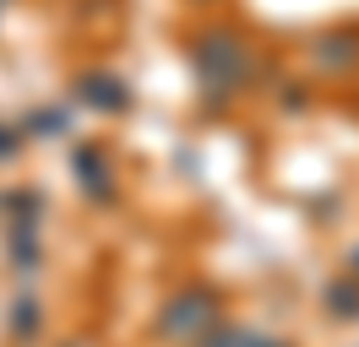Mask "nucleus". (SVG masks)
<instances>
[{
  "instance_id": "f257e3e1",
  "label": "nucleus",
  "mask_w": 359,
  "mask_h": 347,
  "mask_svg": "<svg viewBox=\"0 0 359 347\" xmlns=\"http://www.w3.org/2000/svg\"><path fill=\"white\" fill-rule=\"evenodd\" d=\"M245 43L234 38V33H207L202 43H196V76H202V87L218 98V92H234V87L245 82Z\"/></svg>"
},
{
  "instance_id": "f03ea898",
  "label": "nucleus",
  "mask_w": 359,
  "mask_h": 347,
  "mask_svg": "<svg viewBox=\"0 0 359 347\" xmlns=\"http://www.w3.org/2000/svg\"><path fill=\"white\" fill-rule=\"evenodd\" d=\"M212 293H185V299H175L169 309H163V320H158V331L163 337H202L207 325H212Z\"/></svg>"
},
{
  "instance_id": "7ed1b4c3",
  "label": "nucleus",
  "mask_w": 359,
  "mask_h": 347,
  "mask_svg": "<svg viewBox=\"0 0 359 347\" xmlns=\"http://www.w3.org/2000/svg\"><path fill=\"white\" fill-rule=\"evenodd\" d=\"M82 98H88L93 108H126L131 104V92L114 82V76H88V82H82Z\"/></svg>"
},
{
  "instance_id": "20e7f679",
  "label": "nucleus",
  "mask_w": 359,
  "mask_h": 347,
  "mask_svg": "<svg viewBox=\"0 0 359 347\" xmlns=\"http://www.w3.org/2000/svg\"><path fill=\"white\" fill-rule=\"evenodd\" d=\"M202 347H278V342L262 331H245V325H224V331H207Z\"/></svg>"
},
{
  "instance_id": "39448f33",
  "label": "nucleus",
  "mask_w": 359,
  "mask_h": 347,
  "mask_svg": "<svg viewBox=\"0 0 359 347\" xmlns=\"http://www.w3.org/2000/svg\"><path fill=\"white\" fill-rule=\"evenodd\" d=\"M76 169H82V185H88V190L109 195V179H104V157H93V152H82V157H76Z\"/></svg>"
},
{
  "instance_id": "423d86ee",
  "label": "nucleus",
  "mask_w": 359,
  "mask_h": 347,
  "mask_svg": "<svg viewBox=\"0 0 359 347\" xmlns=\"http://www.w3.org/2000/svg\"><path fill=\"white\" fill-rule=\"evenodd\" d=\"M354 266H359V255H354Z\"/></svg>"
},
{
  "instance_id": "0eeeda50",
  "label": "nucleus",
  "mask_w": 359,
  "mask_h": 347,
  "mask_svg": "<svg viewBox=\"0 0 359 347\" xmlns=\"http://www.w3.org/2000/svg\"><path fill=\"white\" fill-rule=\"evenodd\" d=\"M0 6H6V0H0Z\"/></svg>"
}]
</instances>
